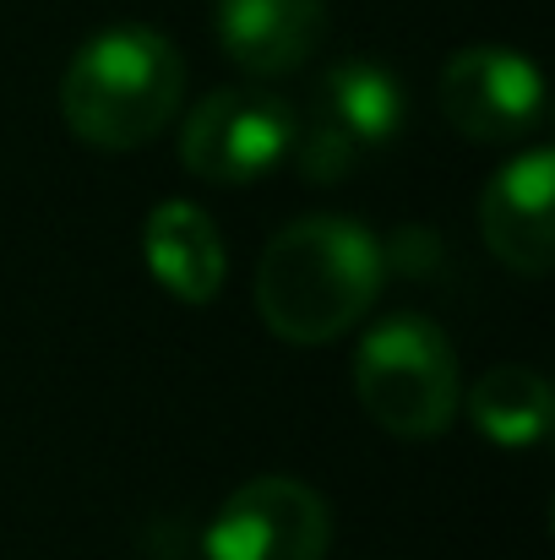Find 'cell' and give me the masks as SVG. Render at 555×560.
<instances>
[{
	"instance_id": "5",
	"label": "cell",
	"mask_w": 555,
	"mask_h": 560,
	"mask_svg": "<svg viewBox=\"0 0 555 560\" xmlns=\"http://www.w3.org/2000/svg\"><path fill=\"white\" fill-rule=\"evenodd\" d=\"M300 115L267 88H218L181 126V164L207 186H251L289 164Z\"/></svg>"
},
{
	"instance_id": "7",
	"label": "cell",
	"mask_w": 555,
	"mask_h": 560,
	"mask_svg": "<svg viewBox=\"0 0 555 560\" xmlns=\"http://www.w3.org/2000/svg\"><path fill=\"white\" fill-rule=\"evenodd\" d=\"M436 104L447 126L469 142H523L545 126V77L518 49L474 44L441 66Z\"/></svg>"
},
{
	"instance_id": "9",
	"label": "cell",
	"mask_w": 555,
	"mask_h": 560,
	"mask_svg": "<svg viewBox=\"0 0 555 560\" xmlns=\"http://www.w3.org/2000/svg\"><path fill=\"white\" fill-rule=\"evenodd\" d=\"M218 49L245 77H289L327 38V0H218Z\"/></svg>"
},
{
	"instance_id": "11",
	"label": "cell",
	"mask_w": 555,
	"mask_h": 560,
	"mask_svg": "<svg viewBox=\"0 0 555 560\" xmlns=\"http://www.w3.org/2000/svg\"><path fill=\"white\" fill-rule=\"evenodd\" d=\"M551 381L529 365H496L469 386V424L496 446H540L551 435Z\"/></svg>"
},
{
	"instance_id": "8",
	"label": "cell",
	"mask_w": 555,
	"mask_h": 560,
	"mask_svg": "<svg viewBox=\"0 0 555 560\" xmlns=\"http://www.w3.org/2000/svg\"><path fill=\"white\" fill-rule=\"evenodd\" d=\"M479 234L490 256L523 278H545L555 261V153L529 148L490 175L479 196Z\"/></svg>"
},
{
	"instance_id": "10",
	"label": "cell",
	"mask_w": 555,
	"mask_h": 560,
	"mask_svg": "<svg viewBox=\"0 0 555 560\" xmlns=\"http://www.w3.org/2000/svg\"><path fill=\"white\" fill-rule=\"evenodd\" d=\"M142 256L148 272L164 294H175L181 305H212L223 294L229 278V250L218 223L196 207V201H159L142 223Z\"/></svg>"
},
{
	"instance_id": "4",
	"label": "cell",
	"mask_w": 555,
	"mask_h": 560,
	"mask_svg": "<svg viewBox=\"0 0 555 560\" xmlns=\"http://www.w3.org/2000/svg\"><path fill=\"white\" fill-rule=\"evenodd\" d=\"M408 120L403 82L375 60H338L311 98V115L294 131V164L311 186L349 180L370 153L392 148Z\"/></svg>"
},
{
	"instance_id": "2",
	"label": "cell",
	"mask_w": 555,
	"mask_h": 560,
	"mask_svg": "<svg viewBox=\"0 0 555 560\" xmlns=\"http://www.w3.org/2000/svg\"><path fill=\"white\" fill-rule=\"evenodd\" d=\"M185 98V60L175 38L148 22L99 27L60 77V120L77 142L104 153L148 148Z\"/></svg>"
},
{
	"instance_id": "6",
	"label": "cell",
	"mask_w": 555,
	"mask_h": 560,
	"mask_svg": "<svg viewBox=\"0 0 555 560\" xmlns=\"http://www.w3.org/2000/svg\"><path fill=\"white\" fill-rule=\"evenodd\" d=\"M327 501L289 474H262L240 485L201 528L207 560H327Z\"/></svg>"
},
{
	"instance_id": "1",
	"label": "cell",
	"mask_w": 555,
	"mask_h": 560,
	"mask_svg": "<svg viewBox=\"0 0 555 560\" xmlns=\"http://www.w3.org/2000/svg\"><path fill=\"white\" fill-rule=\"evenodd\" d=\"M386 283V250L355 218H294L278 229L256 267V311L273 338L322 349L355 332Z\"/></svg>"
},
{
	"instance_id": "3",
	"label": "cell",
	"mask_w": 555,
	"mask_h": 560,
	"mask_svg": "<svg viewBox=\"0 0 555 560\" xmlns=\"http://www.w3.org/2000/svg\"><path fill=\"white\" fill-rule=\"evenodd\" d=\"M355 392L370 419L397 441H436L463 408V375L447 332L430 316H381L355 349Z\"/></svg>"
}]
</instances>
